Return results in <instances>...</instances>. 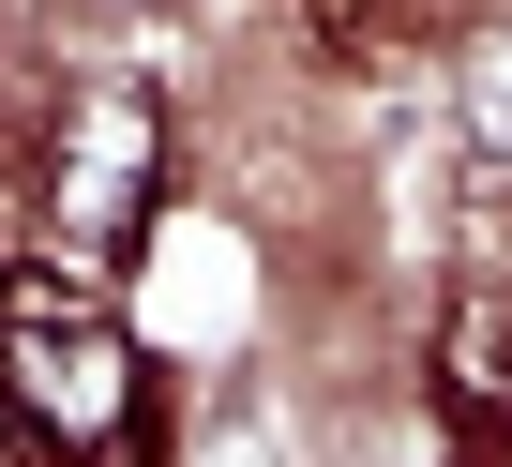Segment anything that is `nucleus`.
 <instances>
[{
  "label": "nucleus",
  "instance_id": "f257e3e1",
  "mask_svg": "<svg viewBox=\"0 0 512 467\" xmlns=\"http://www.w3.org/2000/svg\"><path fill=\"white\" fill-rule=\"evenodd\" d=\"M151 196H166V106H151L136 76H91V91H61V106H46V136L16 151L31 287L91 302V287L121 272V242L151 226Z\"/></svg>",
  "mask_w": 512,
  "mask_h": 467
},
{
  "label": "nucleus",
  "instance_id": "7ed1b4c3",
  "mask_svg": "<svg viewBox=\"0 0 512 467\" xmlns=\"http://www.w3.org/2000/svg\"><path fill=\"white\" fill-rule=\"evenodd\" d=\"M452 91H467V166H482V181H512V16H482V31H467V76H452Z\"/></svg>",
  "mask_w": 512,
  "mask_h": 467
},
{
  "label": "nucleus",
  "instance_id": "f03ea898",
  "mask_svg": "<svg viewBox=\"0 0 512 467\" xmlns=\"http://www.w3.org/2000/svg\"><path fill=\"white\" fill-rule=\"evenodd\" d=\"M437 437L467 467L512 452V287H452L437 302Z\"/></svg>",
  "mask_w": 512,
  "mask_h": 467
}]
</instances>
